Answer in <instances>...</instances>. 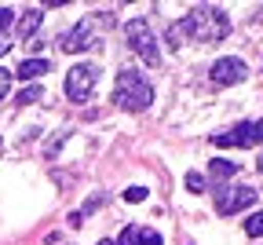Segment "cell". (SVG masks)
Masks as SVG:
<instances>
[{
    "label": "cell",
    "mask_w": 263,
    "mask_h": 245,
    "mask_svg": "<svg viewBox=\"0 0 263 245\" xmlns=\"http://www.w3.org/2000/svg\"><path fill=\"white\" fill-rule=\"evenodd\" d=\"M179 33H190L194 41L212 44V41H223L227 33H230V19H227V11L216 8V4H197V8L179 22Z\"/></svg>",
    "instance_id": "cell-1"
},
{
    "label": "cell",
    "mask_w": 263,
    "mask_h": 245,
    "mask_svg": "<svg viewBox=\"0 0 263 245\" xmlns=\"http://www.w3.org/2000/svg\"><path fill=\"white\" fill-rule=\"evenodd\" d=\"M154 102V88L143 74L136 69H121L117 74V84H114V107L128 110V114H143Z\"/></svg>",
    "instance_id": "cell-2"
},
{
    "label": "cell",
    "mask_w": 263,
    "mask_h": 245,
    "mask_svg": "<svg viewBox=\"0 0 263 245\" xmlns=\"http://www.w3.org/2000/svg\"><path fill=\"white\" fill-rule=\"evenodd\" d=\"M128 44L136 48V55H139L146 66H161V48H157V37H154L150 22L132 19V22H128Z\"/></svg>",
    "instance_id": "cell-3"
},
{
    "label": "cell",
    "mask_w": 263,
    "mask_h": 245,
    "mask_svg": "<svg viewBox=\"0 0 263 245\" xmlns=\"http://www.w3.org/2000/svg\"><path fill=\"white\" fill-rule=\"evenodd\" d=\"M95 81H99L95 66H88V62L73 66L70 74H66V99H70V102H88L95 95Z\"/></svg>",
    "instance_id": "cell-4"
},
{
    "label": "cell",
    "mask_w": 263,
    "mask_h": 245,
    "mask_svg": "<svg viewBox=\"0 0 263 245\" xmlns=\"http://www.w3.org/2000/svg\"><path fill=\"white\" fill-rule=\"evenodd\" d=\"M216 147H256V143H263V121H241V125H234V128H227V132H219L216 139H212Z\"/></svg>",
    "instance_id": "cell-5"
},
{
    "label": "cell",
    "mask_w": 263,
    "mask_h": 245,
    "mask_svg": "<svg viewBox=\"0 0 263 245\" xmlns=\"http://www.w3.org/2000/svg\"><path fill=\"white\" fill-rule=\"evenodd\" d=\"M252 201H256L252 187H230V183H223L216 190V213L219 216H234V213H241V208H249Z\"/></svg>",
    "instance_id": "cell-6"
},
{
    "label": "cell",
    "mask_w": 263,
    "mask_h": 245,
    "mask_svg": "<svg viewBox=\"0 0 263 245\" xmlns=\"http://www.w3.org/2000/svg\"><path fill=\"white\" fill-rule=\"evenodd\" d=\"M209 77H212L216 88H230V84H241V81L249 77V66H245L241 59H234V55H223V59L212 62Z\"/></svg>",
    "instance_id": "cell-7"
},
{
    "label": "cell",
    "mask_w": 263,
    "mask_h": 245,
    "mask_svg": "<svg viewBox=\"0 0 263 245\" xmlns=\"http://www.w3.org/2000/svg\"><path fill=\"white\" fill-rule=\"evenodd\" d=\"M59 44H62V51H70V55H73V51H88V48L95 44V26H91V22L73 26V29L66 33V37H62Z\"/></svg>",
    "instance_id": "cell-8"
},
{
    "label": "cell",
    "mask_w": 263,
    "mask_h": 245,
    "mask_svg": "<svg viewBox=\"0 0 263 245\" xmlns=\"http://www.w3.org/2000/svg\"><path fill=\"white\" fill-rule=\"evenodd\" d=\"M51 69V62L48 59H22L18 62V81H33V77H44Z\"/></svg>",
    "instance_id": "cell-9"
},
{
    "label": "cell",
    "mask_w": 263,
    "mask_h": 245,
    "mask_svg": "<svg viewBox=\"0 0 263 245\" xmlns=\"http://www.w3.org/2000/svg\"><path fill=\"white\" fill-rule=\"evenodd\" d=\"M238 172H241V168H238L234 161H223V157H216V161L209 165V176H212L216 183H230V180L238 176Z\"/></svg>",
    "instance_id": "cell-10"
},
{
    "label": "cell",
    "mask_w": 263,
    "mask_h": 245,
    "mask_svg": "<svg viewBox=\"0 0 263 245\" xmlns=\"http://www.w3.org/2000/svg\"><path fill=\"white\" fill-rule=\"evenodd\" d=\"M41 26V8H26V15L18 19V41H29Z\"/></svg>",
    "instance_id": "cell-11"
},
{
    "label": "cell",
    "mask_w": 263,
    "mask_h": 245,
    "mask_svg": "<svg viewBox=\"0 0 263 245\" xmlns=\"http://www.w3.org/2000/svg\"><path fill=\"white\" fill-rule=\"evenodd\" d=\"M245 234H249V238H263V208L245 220Z\"/></svg>",
    "instance_id": "cell-12"
},
{
    "label": "cell",
    "mask_w": 263,
    "mask_h": 245,
    "mask_svg": "<svg viewBox=\"0 0 263 245\" xmlns=\"http://www.w3.org/2000/svg\"><path fill=\"white\" fill-rule=\"evenodd\" d=\"M41 95H44V88H41V84H29V88H22V92H18V107H29V102H37Z\"/></svg>",
    "instance_id": "cell-13"
},
{
    "label": "cell",
    "mask_w": 263,
    "mask_h": 245,
    "mask_svg": "<svg viewBox=\"0 0 263 245\" xmlns=\"http://www.w3.org/2000/svg\"><path fill=\"white\" fill-rule=\"evenodd\" d=\"M114 245H139V227H124Z\"/></svg>",
    "instance_id": "cell-14"
},
{
    "label": "cell",
    "mask_w": 263,
    "mask_h": 245,
    "mask_svg": "<svg viewBox=\"0 0 263 245\" xmlns=\"http://www.w3.org/2000/svg\"><path fill=\"white\" fill-rule=\"evenodd\" d=\"M186 190H190V194L205 190V176H201V172H186Z\"/></svg>",
    "instance_id": "cell-15"
},
{
    "label": "cell",
    "mask_w": 263,
    "mask_h": 245,
    "mask_svg": "<svg viewBox=\"0 0 263 245\" xmlns=\"http://www.w3.org/2000/svg\"><path fill=\"white\" fill-rule=\"evenodd\" d=\"M139 245H161V234H157V231L139 227Z\"/></svg>",
    "instance_id": "cell-16"
},
{
    "label": "cell",
    "mask_w": 263,
    "mask_h": 245,
    "mask_svg": "<svg viewBox=\"0 0 263 245\" xmlns=\"http://www.w3.org/2000/svg\"><path fill=\"white\" fill-rule=\"evenodd\" d=\"M15 22V11L11 8H0V37H4V33H8V26Z\"/></svg>",
    "instance_id": "cell-17"
},
{
    "label": "cell",
    "mask_w": 263,
    "mask_h": 245,
    "mask_svg": "<svg viewBox=\"0 0 263 245\" xmlns=\"http://www.w3.org/2000/svg\"><path fill=\"white\" fill-rule=\"evenodd\" d=\"M143 198H146V187H128V190H124V201H132V205L143 201Z\"/></svg>",
    "instance_id": "cell-18"
},
{
    "label": "cell",
    "mask_w": 263,
    "mask_h": 245,
    "mask_svg": "<svg viewBox=\"0 0 263 245\" xmlns=\"http://www.w3.org/2000/svg\"><path fill=\"white\" fill-rule=\"evenodd\" d=\"M11 92V74H8V69H0V99H4Z\"/></svg>",
    "instance_id": "cell-19"
},
{
    "label": "cell",
    "mask_w": 263,
    "mask_h": 245,
    "mask_svg": "<svg viewBox=\"0 0 263 245\" xmlns=\"http://www.w3.org/2000/svg\"><path fill=\"white\" fill-rule=\"evenodd\" d=\"M8 48H11V41H8V37H0V55H8Z\"/></svg>",
    "instance_id": "cell-20"
},
{
    "label": "cell",
    "mask_w": 263,
    "mask_h": 245,
    "mask_svg": "<svg viewBox=\"0 0 263 245\" xmlns=\"http://www.w3.org/2000/svg\"><path fill=\"white\" fill-rule=\"evenodd\" d=\"M99 245H114V241H99Z\"/></svg>",
    "instance_id": "cell-21"
},
{
    "label": "cell",
    "mask_w": 263,
    "mask_h": 245,
    "mask_svg": "<svg viewBox=\"0 0 263 245\" xmlns=\"http://www.w3.org/2000/svg\"><path fill=\"white\" fill-rule=\"evenodd\" d=\"M259 172H263V157H259Z\"/></svg>",
    "instance_id": "cell-22"
}]
</instances>
